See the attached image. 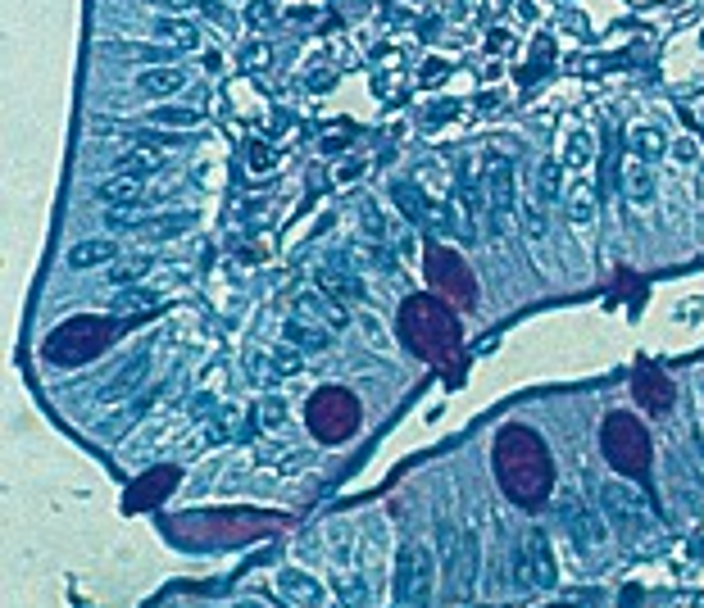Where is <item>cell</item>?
Listing matches in <instances>:
<instances>
[{"label": "cell", "mask_w": 704, "mask_h": 608, "mask_svg": "<svg viewBox=\"0 0 704 608\" xmlns=\"http://www.w3.org/2000/svg\"><path fill=\"white\" fill-rule=\"evenodd\" d=\"M496 477L509 500L523 504V509H536L550 495V486H555V459H550L546 441L536 432L505 427L496 436Z\"/></svg>", "instance_id": "6da1fadb"}, {"label": "cell", "mask_w": 704, "mask_h": 608, "mask_svg": "<svg viewBox=\"0 0 704 608\" xmlns=\"http://www.w3.org/2000/svg\"><path fill=\"white\" fill-rule=\"evenodd\" d=\"M400 341L441 373H459V318L437 295H409L400 304Z\"/></svg>", "instance_id": "7a4b0ae2"}, {"label": "cell", "mask_w": 704, "mask_h": 608, "mask_svg": "<svg viewBox=\"0 0 704 608\" xmlns=\"http://www.w3.org/2000/svg\"><path fill=\"white\" fill-rule=\"evenodd\" d=\"M114 332H119V327H114L110 318H91V314L69 318V323H60L46 341H41V359L55 363V368H78V363L96 359V354L114 341Z\"/></svg>", "instance_id": "3957f363"}, {"label": "cell", "mask_w": 704, "mask_h": 608, "mask_svg": "<svg viewBox=\"0 0 704 608\" xmlns=\"http://www.w3.org/2000/svg\"><path fill=\"white\" fill-rule=\"evenodd\" d=\"M600 450H605L609 468L623 477H641L650 472V436H645L636 413H609L600 427Z\"/></svg>", "instance_id": "277c9868"}, {"label": "cell", "mask_w": 704, "mask_h": 608, "mask_svg": "<svg viewBox=\"0 0 704 608\" xmlns=\"http://www.w3.org/2000/svg\"><path fill=\"white\" fill-rule=\"evenodd\" d=\"M309 432L318 436L323 445H337L346 436H355L359 427V400L341 386H323V391L309 395V409H305Z\"/></svg>", "instance_id": "5b68a950"}, {"label": "cell", "mask_w": 704, "mask_h": 608, "mask_svg": "<svg viewBox=\"0 0 704 608\" xmlns=\"http://www.w3.org/2000/svg\"><path fill=\"white\" fill-rule=\"evenodd\" d=\"M437 590V554L423 540L405 545L396 559V604L400 608H427Z\"/></svg>", "instance_id": "8992f818"}, {"label": "cell", "mask_w": 704, "mask_h": 608, "mask_svg": "<svg viewBox=\"0 0 704 608\" xmlns=\"http://www.w3.org/2000/svg\"><path fill=\"white\" fill-rule=\"evenodd\" d=\"M600 504H605V522H614L627 540H641L655 531V513L645 504V495L636 486H623V481H605L600 486Z\"/></svg>", "instance_id": "52a82bcc"}, {"label": "cell", "mask_w": 704, "mask_h": 608, "mask_svg": "<svg viewBox=\"0 0 704 608\" xmlns=\"http://www.w3.org/2000/svg\"><path fill=\"white\" fill-rule=\"evenodd\" d=\"M423 268H427V282L437 286L446 300L464 304V309H473V304H477V282H473V273H468L464 255H455V250H446V246H427L423 250Z\"/></svg>", "instance_id": "ba28073f"}, {"label": "cell", "mask_w": 704, "mask_h": 608, "mask_svg": "<svg viewBox=\"0 0 704 608\" xmlns=\"http://www.w3.org/2000/svg\"><path fill=\"white\" fill-rule=\"evenodd\" d=\"M391 196H396V205L409 214V223L427 227V232H437V236H459L455 232V218H450L432 196H423L414 182H396V187H391Z\"/></svg>", "instance_id": "9c48e42d"}, {"label": "cell", "mask_w": 704, "mask_h": 608, "mask_svg": "<svg viewBox=\"0 0 704 608\" xmlns=\"http://www.w3.org/2000/svg\"><path fill=\"white\" fill-rule=\"evenodd\" d=\"M441 545H446V577L455 595L473 590V536H459L450 522H441Z\"/></svg>", "instance_id": "30bf717a"}, {"label": "cell", "mask_w": 704, "mask_h": 608, "mask_svg": "<svg viewBox=\"0 0 704 608\" xmlns=\"http://www.w3.org/2000/svg\"><path fill=\"white\" fill-rule=\"evenodd\" d=\"M559 518H564L568 536H573V545H582V550H595V545H605V522L595 518L591 509H586L577 495H564V504H559Z\"/></svg>", "instance_id": "8fae6325"}, {"label": "cell", "mask_w": 704, "mask_h": 608, "mask_svg": "<svg viewBox=\"0 0 704 608\" xmlns=\"http://www.w3.org/2000/svg\"><path fill=\"white\" fill-rule=\"evenodd\" d=\"M518 581H523L527 590L541 586L546 590L550 581H555V563H550V545L541 531H532V536L523 540V554H518Z\"/></svg>", "instance_id": "7c38bea8"}, {"label": "cell", "mask_w": 704, "mask_h": 608, "mask_svg": "<svg viewBox=\"0 0 704 608\" xmlns=\"http://www.w3.org/2000/svg\"><path fill=\"white\" fill-rule=\"evenodd\" d=\"M632 391L636 400H641L645 413H655V418H664V413H673V400H677V386L668 382L664 373H655V368H645V373L632 377Z\"/></svg>", "instance_id": "4fadbf2b"}, {"label": "cell", "mask_w": 704, "mask_h": 608, "mask_svg": "<svg viewBox=\"0 0 704 608\" xmlns=\"http://www.w3.org/2000/svg\"><path fill=\"white\" fill-rule=\"evenodd\" d=\"M314 282H318V291H328L332 300H341V304L368 300V291H364V282H359V273H350V268H341V264L314 268Z\"/></svg>", "instance_id": "5bb4252c"}, {"label": "cell", "mask_w": 704, "mask_h": 608, "mask_svg": "<svg viewBox=\"0 0 704 608\" xmlns=\"http://www.w3.org/2000/svg\"><path fill=\"white\" fill-rule=\"evenodd\" d=\"M178 477H182L178 468H155V472H146V477H141L137 486L128 491V509H155V504L164 500L173 486H178Z\"/></svg>", "instance_id": "9a60e30c"}, {"label": "cell", "mask_w": 704, "mask_h": 608, "mask_svg": "<svg viewBox=\"0 0 704 608\" xmlns=\"http://www.w3.org/2000/svg\"><path fill=\"white\" fill-rule=\"evenodd\" d=\"M296 318H305V323H309V318H314V323H328L332 332H341V327L350 323V314L341 309V300H332L328 291H318V295L309 291V295H300V300H296Z\"/></svg>", "instance_id": "2e32d148"}, {"label": "cell", "mask_w": 704, "mask_h": 608, "mask_svg": "<svg viewBox=\"0 0 704 608\" xmlns=\"http://www.w3.org/2000/svg\"><path fill=\"white\" fill-rule=\"evenodd\" d=\"M146 368H150V350H141L137 359H128L114 373V382L110 386H100V404H110V400H123V395H132L141 382H146Z\"/></svg>", "instance_id": "e0dca14e"}, {"label": "cell", "mask_w": 704, "mask_h": 608, "mask_svg": "<svg viewBox=\"0 0 704 608\" xmlns=\"http://www.w3.org/2000/svg\"><path fill=\"white\" fill-rule=\"evenodd\" d=\"M278 590L296 608H323V586H318L314 577H305V572H296V568H282L278 572Z\"/></svg>", "instance_id": "ac0fdd59"}, {"label": "cell", "mask_w": 704, "mask_h": 608, "mask_svg": "<svg viewBox=\"0 0 704 608\" xmlns=\"http://www.w3.org/2000/svg\"><path fill=\"white\" fill-rule=\"evenodd\" d=\"M282 341L296 345V350H305V354H318V350H328L332 345V336H328V327H309L305 318L291 314L287 323H282Z\"/></svg>", "instance_id": "d6986e66"}, {"label": "cell", "mask_w": 704, "mask_h": 608, "mask_svg": "<svg viewBox=\"0 0 704 608\" xmlns=\"http://www.w3.org/2000/svg\"><path fill=\"white\" fill-rule=\"evenodd\" d=\"M623 187H627V196L636 200V205H650L655 200V173H650V164L645 159H627L623 164Z\"/></svg>", "instance_id": "ffe728a7"}, {"label": "cell", "mask_w": 704, "mask_h": 608, "mask_svg": "<svg viewBox=\"0 0 704 608\" xmlns=\"http://www.w3.org/2000/svg\"><path fill=\"white\" fill-rule=\"evenodd\" d=\"M187 87V73L173 69V64H164V69H146L137 78V91H146V96H173V91Z\"/></svg>", "instance_id": "44dd1931"}, {"label": "cell", "mask_w": 704, "mask_h": 608, "mask_svg": "<svg viewBox=\"0 0 704 608\" xmlns=\"http://www.w3.org/2000/svg\"><path fill=\"white\" fill-rule=\"evenodd\" d=\"M491 209H496V214H509V209H514V173H509V159H496V168H491Z\"/></svg>", "instance_id": "7402d4cb"}, {"label": "cell", "mask_w": 704, "mask_h": 608, "mask_svg": "<svg viewBox=\"0 0 704 608\" xmlns=\"http://www.w3.org/2000/svg\"><path fill=\"white\" fill-rule=\"evenodd\" d=\"M564 196H568V218H573L577 227H591L595 223V191H591V182H573Z\"/></svg>", "instance_id": "603a6c76"}, {"label": "cell", "mask_w": 704, "mask_h": 608, "mask_svg": "<svg viewBox=\"0 0 704 608\" xmlns=\"http://www.w3.org/2000/svg\"><path fill=\"white\" fill-rule=\"evenodd\" d=\"M155 37L164 41V46H178V50H196V41H200L187 19H155Z\"/></svg>", "instance_id": "cb8c5ba5"}, {"label": "cell", "mask_w": 704, "mask_h": 608, "mask_svg": "<svg viewBox=\"0 0 704 608\" xmlns=\"http://www.w3.org/2000/svg\"><path fill=\"white\" fill-rule=\"evenodd\" d=\"M114 259V241H82L69 250V268H100Z\"/></svg>", "instance_id": "d4e9b609"}, {"label": "cell", "mask_w": 704, "mask_h": 608, "mask_svg": "<svg viewBox=\"0 0 704 608\" xmlns=\"http://www.w3.org/2000/svg\"><path fill=\"white\" fill-rule=\"evenodd\" d=\"M559 182H564V164L559 159H541V168H536V196H541V205L559 196Z\"/></svg>", "instance_id": "484cf974"}, {"label": "cell", "mask_w": 704, "mask_h": 608, "mask_svg": "<svg viewBox=\"0 0 704 608\" xmlns=\"http://www.w3.org/2000/svg\"><path fill=\"white\" fill-rule=\"evenodd\" d=\"M119 168L128 177H146V173H159V168H164V155H155V150H132V155L119 159Z\"/></svg>", "instance_id": "4316f807"}, {"label": "cell", "mask_w": 704, "mask_h": 608, "mask_svg": "<svg viewBox=\"0 0 704 608\" xmlns=\"http://www.w3.org/2000/svg\"><path fill=\"white\" fill-rule=\"evenodd\" d=\"M632 150H636V159H645V164L659 159V155H664V132H659V128H636L632 132Z\"/></svg>", "instance_id": "83f0119b"}, {"label": "cell", "mask_w": 704, "mask_h": 608, "mask_svg": "<svg viewBox=\"0 0 704 608\" xmlns=\"http://www.w3.org/2000/svg\"><path fill=\"white\" fill-rule=\"evenodd\" d=\"M591 155H595V141H591V132H582V128H577L573 137H568L564 164H568V168H586V164H591Z\"/></svg>", "instance_id": "f1b7e54d"}, {"label": "cell", "mask_w": 704, "mask_h": 608, "mask_svg": "<svg viewBox=\"0 0 704 608\" xmlns=\"http://www.w3.org/2000/svg\"><path fill=\"white\" fill-rule=\"evenodd\" d=\"M114 309H119V314H155L159 300L150 291H123L119 300H114Z\"/></svg>", "instance_id": "f546056e"}, {"label": "cell", "mask_w": 704, "mask_h": 608, "mask_svg": "<svg viewBox=\"0 0 704 608\" xmlns=\"http://www.w3.org/2000/svg\"><path fill=\"white\" fill-rule=\"evenodd\" d=\"M150 123H164V128H191V123H200V114H196V109H155V114H150Z\"/></svg>", "instance_id": "4dcf8cb0"}, {"label": "cell", "mask_w": 704, "mask_h": 608, "mask_svg": "<svg viewBox=\"0 0 704 608\" xmlns=\"http://www.w3.org/2000/svg\"><path fill=\"white\" fill-rule=\"evenodd\" d=\"M182 227H191V214H173V218H155V223H146L141 227V236H178Z\"/></svg>", "instance_id": "1f68e13d"}, {"label": "cell", "mask_w": 704, "mask_h": 608, "mask_svg": "<svg viewBox=\"0 0 704 608\" xmlns=\"http://www.w3.org/2000/svg\"><path fill=\"white\" fill-rule=\"evenodd\" d=\"M196 5H200V14H205L209 23H219L223 32H232V28H237V19H232V14H228V5H223V0H196Z\"/></svg>", "instance_id": "d6a6232c"}, {"label": "cell", "mask_w": 704, "mask_h": 608, "mask_svg": "<svg viewBox=\"0 0 704 608\" xmlns=\"http://www.w3.org/2000/svg\"><path fill=\"white\" fill-rule=\"evenodd\" d=\"M146 268H150V259H123L119 268H110V282L114 286H128V282H137Z\"/></svg>", "instance_id": "836d02e7"}, {"label": "cell", "mask_w": 704, "mask_h": 608, "mask_svg": "<svg viewBox=\"0 0 704 608\" xmlns=\"http://www.w3.org/2000/svg\"><path fill=\"white\" fill-rule=\"evenodd\" d=\"M673 155H677V164H700V141L695 137H677V146H673Z\"/></svg>", "instance_id": "e575fe53"}, {"label": "cell", "mask_w": 704, "mask_h": 608, "mask_svg": "<svg viewBox=\"0 0 704 608\" xmlns=\"http://www.w3.org/2000/svg\"><path fill=\"white\" fill-rule=\"evenodd\" d=\"M123 50H132V55L150 59V64H159V69H164V59L178 55V50H169V46H123Z\"/></svg>", "instance_id": "d590c367"}, {"label": "cell", "mask_w": 704, "mask_h": 608, "mask_svg": "<svg viewBox=\"0 0 704 608\" xmlns=\"http://www.w3.org/2000/svg\"><path fill=\"white\" fill-rule=\"evenodd\" d=\"M359 214H364V227H368V236H373V241H382V236H387V227H382V218H377L373 200H364V205H359Z\"/></svg>", "instance_id": "8d00e7d4"}, {"label": "cell", "mask_w": 704, "mask_h": 608, "mask_svg": "<svg viewBox=\"0 0 704 608\" xmlns=\"http://www.w3.org/2000/svg\"><path fill=\"white\" fill-rule=\"evenodd\" d=\"M268 168H273V150L268 146H250V173H268Z\"/></svg>", "instance_id": "74e56055"}, {"label": "cell", "mask_w": 704, "mask_h": 608, "mask_svg": "<svg viewBox=\"0 0 704 608\" xmlns=\"http://www.w3.org/2000/svg\"><path fill=\"white\" fill-rule=\"evenodd\" d=\"M246 19H250V28H268V23H273V5H268V0H255Z\"/></svg>", "instance_id": "f35d334b"}, {"label": "cell", "mask_w": 704, "mask_h": 608, "mask_svg": "<svg viewBox=\"0 0 704 608\" xmlns=\"http://www.w3.org/2000/svg\"><path fill=\"white\" fill-rule=\"evenodd\" d=\"M241 64H250V69H264V64H268V46H264V41H255V46L241 50Z\"/></svg>", "instance_id": "ab89813d"}, {"label": "cell", "mask_w": 704, "mask_h": 608, "mask_svg": "<svg viewBox=\"0 0 704 608\" xmlns=\"http://www.w3.org/2000/svg\"><path fill=\"white\" fill-rule=\"evenodd\" d=\"M259 413H264V427H278V422L287 418V409H282V400H273V395H268V400H264V409H259Z\"/></svg>", "instance_id": "60d3db41"}, {"label": "cell", "mask_w": 704, "mask_h": 608, "mask_svg": "<svg viewBox=\"0 0 704 608\" xmlns=\"http://www.w3.org/2000/svg\"><path fill=\"white\" fill-rule=\"evenodd\" d=\"M273 363H278V373H296V368H300V350H296V345H287V350H278V359H273Z\"/></svg>", "instance_id": "b9f144b4"}, {"label": "cell", "mask_w": 704, "mask_h": 608, "mask_svg": "<svg viewBox=\"0 0 704 608\" xmlns=\"http://www.w3.org/2000/svg\"><path fill=\"white\" fill-rule=\"evenodd\" d=\"M359 323H364V332L373 336V345H387V332H382V327H377L373 318H359Z\"/></svg>", "instance_id": "7bdbcfd3"}, {"label": "cell", "mask_w": 704, "mask_h": 608, "mask_svg": "<svg viewBox=\"0 0 704 608\" xmlns=\"http://www.w3.org/2000/svg\"><path fill=\"white\" fill-rule=\"evenodd\" d=\"M237 608H264V604H255V599H246V604H237Z\"/></svg>", "instance_id": "ee69618b"}]
</instances>
